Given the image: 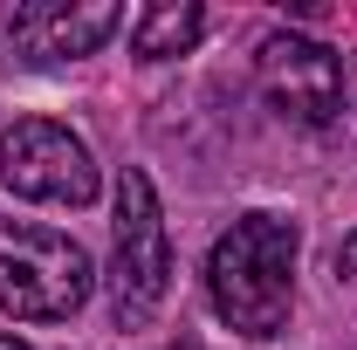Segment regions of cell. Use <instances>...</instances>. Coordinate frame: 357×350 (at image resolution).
Listing matches in <instances>:
<instances>
[{"label":"cell","mask_w":357,"mask_h":350,"mask_svg":"<svg viewBox=\"0 0 357 350\" xmlns=\"http://www.w3.org/2000/svg\"><path fill=\"white\" fill-rule=\"evenodd\" d=\"M206 296L227 330L241 337H282L296 303V220L241 213L206 254Z\"/></svg>","instance_id":"obj_1"},{"label":"cell","mask_w":357,"mask_h":350,"mask_svg":"<svg viewBox=\"0 0 357 350\" xmlns=\"http://www.w3.org/2000/svg\"><path fill=\"white\" fill-rule=\"evenodd\" d=\"M96 289L83 241L35 227V220H0V309L21 323H62Z\"/></svg>","instance_id":"obj_2"},{"label":"cell","mask_w":357,"mask_h":350,"mask_svg":"<svg viewBox=\"0 0 357 350\" xmlns=\"http://www.w3.org/2000/svg\"><path fill=\"white\" fill-rule=\"evenodd\" d=\"M172 289V241H165V213H158V192L151 178L124 165L117 178V254H110V309L117 323L137 330L151 323L158 303Z\"/></svg>","instance_id":"obj_3"},{"label":"cell","mask_w":357,"mask_h":350,"mask_svg":"<svg viewBox=\"0 0 357 350\" xmlns=\"http://www.w3.org/2000/svg\"><path fill=\"white\" fill-rule=\"evenodd\" d=\"M0 178L21 199H42V206H89L96 199L89 144L69 124H48V117H21L0 137Z\"/></svg>","instance_id":"obj_4"},{"label":"cell","mask_w":357,"mask_h":350,"mask_svg":"<svg viewBox=\"0 0 357 350\" xmlns=\"http://www.w3.org/2000/svg\"><path fill=\"white\" fill-rule=\"evenodd\" d=\"M255 76H261V96L275 103V117L310 124V131L344 110V89H351V69H344L337 48L316 42V35H289V28L261 42Z\"/></svg>","instance_id":"obj_5"},{"label":"cell","mask_w":357,"mask_h":350,"mask_svg":"<svg viewBox=\"0 0 357 350\" xmlns=\"http://www.w3.org/2000/svg\"><path fill=\"white\" fill-rule=\"evenodd\" d=\"M124 28V7L117 0H28L14 7L7 21V48L21 62H76V55H96Z\"/></svg>","instance_id":"obj_6"},{"label":"cell","mask_w":357,"mask_h":350,"mask_svg":"<svg viewBox=\"0 0 357 350\" xmlns=\"http://www.w3.org/2000/svg\"><path fill=\"white\" fill-rule=\"evenodd\" d=\"M206 35V14L199 0H151L131 28V55L137 62H165V55H185V48Z\"/></svg>","instance_id":"obj_7"},{"label":"cell","mask_w":357,"mask_h":350,"mask_svg":"<svg viewBox=\"0 0 357 350\" xmlns=\"http://www.w3.org/2000/svg\"><path fill=\"white\" fill-rule=\"evenodd\" d=\"M337 282H344V289H357V234L337 248Z\"/></svg>","instance_id":"obj_8"},{"label":"cell","mask_w":357,"mask_h":350,"mask_svg":"<svg viewBox=\"0 0 357 350\" xmlns=\"http://www.w3.org/2000/svg\"><path fill=\"white\" fill-rule=\"evenodd\" d=\"M0 350H35V344H28V337H0Z\"/></svg>","instance_id":"obj_9"},{"label":"cell","mask_w":357,"mask_h":350,"mask_svg":"<svg viewBox=\"0 0 357 350\" xmlns=\"http://www.w3.org/2000/svg\"><path fill=\"white\" fill-rule=\"evenodd\" d=\"M178 350H185V344H178Z\"/></svg>","instance_id":"obj_10"}]
</instances>
